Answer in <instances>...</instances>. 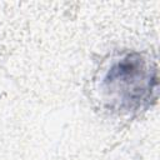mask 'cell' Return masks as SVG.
<instances>
[{
    "label": "cell",
    "mask_w": 160,
    "mask_h": 160,
    "mask_svg": "<svg viewBox=\"0 0 160 160\" xmlns=\"http://www.w3.org/2000/svg\"><path fill=\"white\" fill-rule=\"evenodd\" d=\"M100 88L111 109L119 112L144 110L156 99V65L140 52H126L110 62Z\"/></svg>",
    "instance_id": "cell-1"
}]
</instances>
